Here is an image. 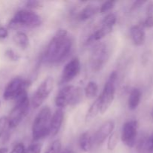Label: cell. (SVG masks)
<instances>
[{
    "label": "cell",
    "mask_w": 153,
    "mask_h": 153,
    "mask_svg": "<svg viewBox=\"0 0 153 153\" xmlns=\"http://www.w3.org/2000/svg\"><path fill=\"white\" fill-rule=\"evenodd\" d=\"M40 3L39 1H28L26 3V6L28 7V8H37V7H40Z\"/></svg>",
    "instance_id": "32"
},
{
    "label": "cell",
    "mask_w": 153,
    "mask_h": 153,
    "mask_svg": "<svg viewBox=\"0 0 153 153\" xmlns=\"http://www.w3.org/2000/svg\"><path fill=\"white\" fill-rule=\"evenodd\" d=\"M8 35V31L5 28L0 26V39H4Z\"/></svg>",
    "instance_id": "33"
},
{
    "label": "cell",
    "mask_w": 153,
    "mask_h": 153,
    "mask_svg": "<svg viewBox=\"0 0 153 153\" xmlns=\"http://www.w3.org/2000/svg\"><path fill=\"white\" fill-rule=\"evenodd\" d=\"M99 87L95 82H88L85 88V95L88 99H94L98 94Z\"/></svg>",
    "instance_id": "21"
},
{
    "label": "cell",
    "mask_w": 153,
    "mask_h": 153,
    "mask_svg": "<svg viewBox=\"0 0 153 153\" xmlns=\"http://www.w3.org/2000/svg\"><path fill=\"white\" fill-rule=\"evenodd\" d=\"M141 100V91L138 88L131 90L128 100V106L130 110H135L140 105Z\"/></svg>",
    "instance_id": "17"
},
{
    "label": "cell",
    "mask_w": 153,
    "mask_h": 153,
    "mask_svg": "<svg viewBox=\"0 0 153 153\" xmlns=\"http://www.w3.org/2000/svg\"><path fill=\"white\" fill-rule=\"evenodd\" d=\"M29 100L26 91H23L16 99L14 107L7 117L8 128H14L19 125L29 111Z\"/></svg>",
    "instance_id": "2"
},
{
    "label": "cell",
    "mask_w": 153,
    "mask_h": 153,
    "mask_svg": "<svg viewBox=\"0 0 153 153\" xmlns=\"http://www.w3.org/2000/svg\"><path fill=\"white\" fill-rule=\"evenodd\" d=\"M98 7L93 4H88L84 7L79 14V19L82 21H85L94 16L99 11Z\"/></svg>",
    "instance_id": "18"
},
{
    "label": "cell",
    "mask_w": 153,
    "mask_h": 153,
    "mask_svg": "<svg viewBox=\"0 0 153 153\" xmlns=\"http://www.w3.org/2000/svg\"><path fill=\"white\" fill-rule=\"evenodd\" d=\"M151 116H152V118L153 119V109H152V112H151Z\"/></svg>",
    "instance_id": "37"
},
{
    "label": "cell",
    "mask_w": 153,
    "mask_h": 153,
    "mask_svg": "<svg viewBox=\"0 0 153 153\" xmlns=\"http://www.w3.org/2000/svg\"><path fill=\"white\" fill-rule=\"evenodd\" d=\"M13 40L21 49H25L29 46V40L26 34L22 31H18L13 37Z\"/></svg>",
    "instance_id": "20"
},
{
    "label": "cell",
    "mask_w": 153,
    "mask_h": 153,
    "mask_svg": "<svg viewBox=\"0 0 153 153\" xmlns=\"http://www.w3.org/2000/svg\"><path fill=\"white\" fill-rule=\"evenodd\" d=\"M131 40L135 46H141L145 41V31L140 25H134L130 30Z\"/></svg>",
    "instance_id": "14"
},
{
    "label": "cell",
    "mask_w": 153,
    "mask_h": 153,
    "mask_svg": "<svg viewBox=\"0 0 153 153\" xmlns=\"http://www.w3.org/2000/svg\"><path fill=\"white\" fill-rule=\"evenodd\" d=\"M112 30H113L112 27L102 25V26L100 28H98L94 34L90 36L88 40V43H91L94 41H98V40H102L105 36H107L108 34L111 33Z\"/></svg>",
    "instance_id": "15"
},
{
    "label": "cell",
    "mask_w": 153,
    "mask_h": 153,
    "mask_svg": "<svg viewBox=\"0 0 153 153\" xmlns=\"http://www.w3.org/2000/svg\"><path fill=\"white\" fill-rule=\"evenodd\" d=\"M140 25H141L143 28H152L153 27V16H148L147 17H146V19L143 21V23H142Z\"/></svg>",
    "instance_id": "29"
},
{
    "label": "cell",
    "mask_w": 153,
    "mask_h": 153,
    "mask_svg": "<svg viewBox=\"0 0 153 153\" xmlns=\"http://www.w3.org/2000/svg\"><path fill=\"white\" fill-rule=\"evenodd\" d=\"M5 55L7 58H9L11 61H17L19 59V55H18L17 54L15 53L12 49H7L5 52Z\"/></svg>",
    "instance_id": "28"
},
{
    "label": "cell",
    "mask_w": 153,
    "mask_h": 153,
    "mask_svg": "<svg viewBox=\"0 0 153 153\" xmlns=\"http://www.w3.org/2000/svg\"><path fill=\"white\" fill-rule=\"evenodd\" d=\"M61 148H62V144H61V140L57 139L49 145L44 153H61Z\"/></svg>",
    "instance_id": "23"
},
{
    "label": "cell",
    "mask_w": 153,
    "mask_h": 153,
    "mask_svg": "<svg viewBox=\"0 0 153 153\" xmlns=\"http://www.w3.org/2000/svg\"><path fill=\"white\" fill-rule=\"evenodd\" d=\"M115 4H116V2H115L114 1H105V2H104L102 4L100 8L99 9V10H100L99 11H100L101 13H107V12L110 11L111 9H113L114 7Z\"/></svg>",
    "instance_id": "25"
},
{
    "label": "cell",
    "mask_w": 153,
    "mask_h": 153,
    "mask_svg": "<svg viewBox=\"0 0 153 153\" xmlns=\"http://www.w3.org/2000/svg\"><path fill=\"white\" fill-rule=\"evenodd\" d=\"M148 16H153V2H151L146 8Z\"/></svg>",
    "instance_id": "35"
},
{
    "label": "cell",
    "mask_w": 153,
    "mask_h": 153,
    "mask_svg": "<svg viewBox=\"0 0 153 153\" xmlns=\"http://www.w3.org/2000/svg\"><path fill=\"white\" fill-rule=\"evenodd\" d=\"M54 80L52 77H47L39 85L35 94L32 98V106L34 108H37L42 105L45 100L49 97V94L53 89Z\"/></svg>",
    "instance_id": "8"
},
{
    "label": "cell",
    "mask_w": 153,
    "mask_h": 153,
    "mask_svg": "<svg viewBox=\"0 0 153 153\" xmlns=\"http://www.w3.org/2000/svg\"><path fill=\"white\" fill-rule=\"evenodd\" d=\"M42 19L35 12L29 10H18L9 22L10 28L16 29L19 28H34L40 26Z\"/></svg>",
    "instance_id": "4"
},
{
    "label": "cell",
    "mask_w": 153,
    "mask_h": 153,
    "mask_svg": "<svg viewBox=\"0 0 153 153\" xmlns=\"http://www.w3.org/2000/svg\"><path fill=\"white\" fill-rule=\"evenodd\" d=\"M82 91L79 87L67 85L63 88L55 97V105L62 109L68 105H76L82 100Z\"/></svg>",
    "instance_id": "5"
},
{
    "label": "cell",
    "mask_w": 153,
    "mask_h": 153,
    "mask_svg": "<svg viewBox=\"0 0 153 153\" xmlns=\"http://www.w3.org/2000/svg\"><path fill=\"white\" fill-rule=\"evenodd\" d=\"M117 79V73L116 71L112 72L105 85L101 95L99 97L100 102V113L102 114L107 111L114 100Z\"/></svg>",
    "instance_id": "6"
},
{
    "label": "cell",
    "mask_w": 153,
    "mask_h": 153,
    "mask_svg": "<svg viewBox=\"0 0 153 153\" xmlns=\"http://www.w3.org/2000/svg\"><path fill=\"white\" fill-rule=\"evenodd\" d=\"M81 70L80 61L78 58H73L70 60L68 63L65 65L64 68L63 69L62 74H61V85L67 84L68 82L73 81L76 76L79 75Z\"/></svg>",
    "instance_id": "11"
},
{
    "label": "cell",
    "mask_w": 153,
    "mask_h": 153,
    "mask_svg": "<svg viewBox=\"0 0 153 153\" xmlns=\"http://www.w3.org/2000/svg\"><path fill=\"white\" fill-rule=\"evenodd\" d=\"M100 113V98H97L94 103L91 105L89 110L88 111L85 116V122H91L93 119L96 117Z\"/></svg>",
    "instance_id": "19"
},
{
    "label": "cell",
    "mask_w": 153,
    "mask_h": 153,
    "mask_svg": "<svg viewBox=\"0 0 153 153\" xmlns=\"http://www.w3.org/2000/svg\"><path fill=\"white\" fill-rule=\"evenodd\" d=\"M27 85V82L21 78H14L6 86L3 93V98L5 100H16L23 91H26Z\"/></svg>",
    "instance_id": "9"
},
{
    "label": "cell",
    "mask_w": 153,
    "mask_h": 153,
    "mask_svg": "<svg viewBox=\"0 0 153 153\" xmlns=\"http://www.w3.org/2000/svg\"><path fill=\"white\" fill-rule=\"evenodd\" d=\"M7 152H8L7 148H1L0 149V153H7Z\"/></svg>",
    "instance_id": "36"
},
{
    "label": "cell",
    "mask_w": 153,
    "mask_h": 153,
    "mask_svg": "<svg viewBox=\"0 0 153 153\" xmlns=\"http://www.w3.org/2000/svg\"><path fill=\"white\" fill-rule=\"evenodd\" d=\"M64 153H71V152H70V151H65Z\"/></svg>",
    "instance_id": "38"
},
{
    "label": "cell",
    "mask_w": 153,
    "mask_h": 153,
    "mask_svg": "<svg viewBox=\"0 0 153 153\" xmlns=\"http://www.w3.org/2000/svg\"><path fill=\"white\" fill-rule=\"evenodd\" d=\"M10 153H25V148L22 143H17Z\"/></svg>",
    "instance_id": "30"
},
{
    "label": "cell",
    "mask_w": 153,
    "mask_h": 153,
    "mask_svg": "<svg viewBox=\"0 0 153 153\" xmlns=\"http://www.w3.org/2000/svg\"><path fill=\"white\" fill-rule=\"evenodd\" d=\"M79 146L84 152H89L92 149L94 145L93 137L88 131L82 133L79 137Z\"/></svg>",
    "instance_id": "16"
},
{
    "label": "cell",
    "mask_w": 153,
    "mask_h": 153,
    "mask_svg": "<svg viewBox=\"0 0 153 153\" xmlns=\"http://www.w3.org/2000/svg\"><path fill=\"white\" fill-rule=\"evenodd\" d=\"M7 127H8V125H7V117H4L0 118V138L3 135Z\"/></svg>",
    "instance_id": "27"
},
{
    "label": "cell",
    "mask_w": 153,
    "mask_h": 153,
    "mask_svg": "<svg viewBox=\"0 0 153 153\" xmlns=\"http://www.w3.org/2000/svg\"><path fill=\"white\" fill-rule=\"evenodd\" d=\"M119 141V134L117 131H113L110 136H109L108 140V149L112 151L116 148Z\"/></svg>",
    "instance_id": "22"
},
{
    "label": "cell",
    "mask_w": 153,
    "mask_h": 153,
    "mask_svg": "<svg viewBox=\"0 0 153 153\" xmlns=\"http://www.w3.org/2000/svg\"><path fill=\"white\" fill-rule=\"evenodd\" d=\"M64 121V111L61 108H58L51 117L49 123V135L55 137L59 132Z\"/></svg>",
    "instance_id": "13"
},
{
    "label": "cell",
    "mask_w": 153,
    "mask_h": 153,
    "mask_svg": "<svg viewBox=\"0 0 153 153\" xmlns=\"http://www.w3.org/2000/svg\"><path fill=\"white\" fill-rule=\"evenodd\" d=\"M138 123L136 120H128L125 123L121 132L123 143L129 148L134 147L137 141Z\"/></svg>",
    "instance_id": "10"
},
{
    "label": "cell",
    "mask_w": 153,
    "mask_h": 153,
    "mask_svg": "<svg viewBox=\"0 0 153 153\" xmlns=\"http://www.w3.org/2000/svg\"><path fill=\"white\" fill-rule=\"evenodd\" d=\"M73 40L66 30L60 29L54 35L46 47L44 60L50 64L64 61L70 55Z\"/></svg>",
    "instance_id": "1"
},
{
    "label": "cell",
    "mask_w": 153,
    "mask_h": 153,
    "mask_svg": "<svg viewBox=\"0 0 153 153\" xmlns=\"http://www.w3.org/2000/svg\"><path fill=\"white\" fill-rule=\"evenodd\" d=\"M115 128V123L114 121L108 120L107 122L104 123L101 127H100L97 132L95 133L94 136L93 137L94 140V144L100 146L102 145L105 142L108 137L111 134Z\"/></svg>",
    "instance_id": "12"
},
{
    "label": "cell",
    "mask_w": 153,
    "mask_h": 153,
    "mask_svg": "<svg viewBox=\"0 0 153 153\" xmlns=\"http://www.w3.org/2000/svg\"><path fill=\"white\" fill-rule=\"evenodd\" d=\"M42 149V145L38 143H33L25 149V153H40Z\"/></svg>",
    "instance_id": "26"
},
{
    "label": "cell",
    "mask_w": 153,
    "mask_h": 153,
    "mask_svg": "<svg viewBox=\"0 0 153 153\" xmlns=\"http://www.w3.org/2000/svg\"><path fill=\"white\" fill-rule=\"evenodd\" d=\"M52 111L49 106H45L39 111L32 124V137L34 141L49 135V123Z\"/></svg>",
    "instance_id": "3"
},
{
    "label": "cell",
    "mask_w": 153,
    "mask_h": 153,
    "mask_svg": "<svg viewBox=\"0 0 153 153\" xmlns=\"http://www.w3.org/2000/svg\"><path fill=\"white\" fill-rule=\"evenodd\" d=\"M109 58V51L105 43L97 45L91 52L90 64L94 72H98L103 68Z\"/></svg>",
    "instance_id": "7"
},
{
    "label": "cell",
    "mask_w": 153,
    "mask_h": 153,
    "mask_svg": "<svg viewBox=\"0 0 153 153\" xmlns=\"http://www.w3.org/2000/svg\"><path fill=\"white\" fill-rule=\"evenodd\" d=\"M145 147L148 149V150L153 151V134L145 142Z\"/></svg>",
    "instance_id": "31"
},
{
    "label": "cell",
    "mask_w": 153,
    "mask_h": 153,
    "mask_svg": "<svg viewBox=\"0 0 153 153\" xmlns=\"http://www.w3.org/2000/svg\"><path fill=\"white\" fill-rule=\"evenodd\" d=\"M146 1H136L133 3L132 6H131V10H136V9L139 8L141 7L143 4H145Z\"/></svg>",
    "instance_id": "34"
},
{
    "label": "cell",
    "mask_w": 153,
    "mask_h": 153,
    "mask_svg": "<svg viewBox=\"0 0 153 153\" xmlns=\"http://www.w3.org/2000/svg\"><path fill=\"white\" fill-rule=\"evenodd\" d=\"M116 22L117 16H115V14H114V13H108V14L106 15V16H105L104 19H103L102 22V25H107V26L114 28Z\"/></svg>",
    "instance_id": "24"
}]
</instances>
